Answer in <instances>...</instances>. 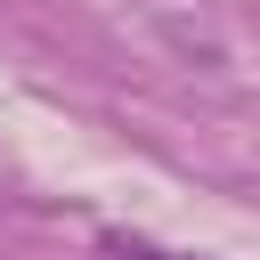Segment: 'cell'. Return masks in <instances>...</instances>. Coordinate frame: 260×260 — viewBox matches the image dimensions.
Listing matches in <instances>:
<instances>
[{
    "label": "cell",
    "instance_id": "cell-1",
    "mask_svg": "<svg viewBox=\"0 0 260 260\" xmlns=\"http://www.w3.org/2000/svg\"><path fill=\"white\" fill-rule=\"evenodd\" d=\"M98 260H195V252H171V244H146V236L106 228V236H98Z\"/></svg>",
    "mask_w": 260,
    "mask_h": 260
}]
</instances>
